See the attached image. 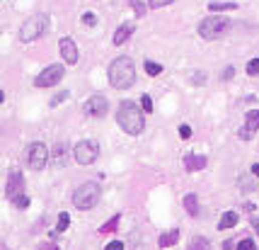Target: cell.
Instances as JSON below:
<instances>
[{"instance_id":"24","label":"cell","mask_w":259,"mask_h":250,"mask_svg":"<svg viewBox=\"0 0 259 250\" xmlns=\"http://www.w3.org/2000/svg\"><path fill=\"white\" fill-rule=\"evenodd\" d=\"M237 250H257V245H254L252 238H242V240L237 243Z\"/></svg>"},{"instance_id":"8","label":"cell","mask_w":259,"mask_h":250,"mask_svg":"<svg viewBox=\"0 0 259 250\" xmlns=\"http://www.w3.org/2000/svg\"><path fill=\"white\" fill-rule=\"evenodd\" d=\"M27 163L32 170H44L46 168V163H49V148L41 141H34L27 148Z\"/></svg>"},{"instance_id":"15","label":"cell","mask_w":259,"mask_h":250,"mask_svg":"<svg viewBox=\"0 0 259 250\" xmlns=\"http://www.w3.org/2000/svg\"><path fill=\"white\" fill-rule=\"evenodd\" d=\"M237 211H225L223 216H220V221H218V228L220 231H228V228H235L237 226Z\"/></svg>"},{"instance_id":"16","label":"cell","mask_w":259,"mask_h":250,"mask_svg":"<svg viewBox=\"0 0 259 250\" xmlns=\"http://www.w3.org/2000/svg\"><path fill=\"white\" fill-rule=\"evenodd\" d=\"M54 163L58 168H63L66 163H68V146H66V143H56V148H54Z\"/></svg>"},{"instance_id":"5","label":"cell","mask_w":259,"mask_h":250,"mask_svg":"<svg viewBox=\"0 0 259 250\" xmlns=\"http://www.w3.org/2000/svg\"><path fill=\"white\" fill-rule=\"evenodd\" d=\"M99 202V185L97 182H85L73 192V204L80 211H90Z\"/></svg>"},{"instance_id":"19","label":"cell","mask_w":259,"mask_h":250,"mask_svg":"<svg viewBox=\"0 0 259 250\" xmlns=\"http://www.w3.org/2000/svg\"><path fill=\"white\" fill-rule=\"evenodd\" d=\"M189 250H211V243H208V238L196 236V238H191Z\"/></svg>"},{"instance_id":"30","label":"cell","mask_w":259,"mask_h":250,"mask_svg":"<svg viewBox=\"0 0 259 250\" xmlns=\"http://www.w3.org/2000/svg\"><path fill=\"white\" fill-rule=\"evenodd\" d=\"M179 136H182L184 141L189 139V136H191V126L189 124H182V126H179Z\"/></svg>"},{"instance_id":"32","label":"cell","mask_w":259,"mask_h":250,"mask_svg":"<svg viewBox=\"0 0 259 250\" xmlns=\"http://www.w3.org/2000/svg\"><path fill=\"white\" fill-rule=\"evenodd\" d=\"M170 3H175V0H148L150 8H165V5H170Z\"/></svg>"},{"instance_id":"20","label":"cell","mask_w":259,"mask_h":250,"mask_svg":"<svg viewBox=\"0 0 259 250\" xmlns=\"http://www.w3.org/2000/svg\"><path fill=\"white\" fill-rule=\"evenodd\" d=\"M119 221H121V216H119V214H116V216H111L109 221L99 228V233H114V231L119 228Z\"/></svg>"},{"instance_id":"1","label":"cell","mask_w":259,"mask_h":250,"mask_svg":"<svg viewBox=\"0 0 259 250\" xmlns=\"http://www.w3.org/2000/svg\"><path fill=\"white\" fill-rule=\"evenodd\" d=\"M107 73H109V85L116 90H128L136 83V66L128 56H119L116 61H111Z\"/></svg>"},{"instance_id":"26","label":"cell","mask_w":259,"mask_h":250,"mask_svg":"<svg viewBox=\"0 0 259 250\" xmlns=\"http://www.w3.org/2000/svg\"><path fill=\"white\" fill-rule=\"evenodd\" d=\"M141 107H143V112H146V114H150V112H153V100H150V95H143V98H141Z\"/></svg>"},{"instance_id":"38","label":"cell","mask_w":259,"mask_h":250,"mask_svg":"<svg viewBox=\"0 0 259 250\" xmlns=\"http://www.w3.org/2000/svg\"><path fill=\"white\" fill-rule=\"evenodd\" d=\"M242 209H245L247 214H249V211H254V209H257V207H254V204H245V207H242Z\"/></svg>"},{"instance_id":"23","label":"cell","mask_w":259,"mask_h":250,"mask_svg":"<svg viewBox=\"0 0 259 250\" xmlns=\"http://www.w3.org/2000/svg\"><path fill=\"white\" fill-rule=\"evenodd\" d=\"M68 226H70V216H68V214H66V211H63V214H58V231L63 233Z\"/></svg>"},{"instance_id":"2","label":"cell","mask_w":259,"mask_h":250,"mask_svg":"<svg viewBox=\"0 0 259 250\" xmlns=\"http://www.w3.org/2000/svg\"><path fill=\"white\" fill-rule=\"evenodd\" d=\"M116 122H119V126H121L126 134H131V136L143 134V129H146L143 112L136 107L134 100H123L121 105H119V110H116Z\"/></svg>"},{"instance_id":"22","label":"cell","mask_w":259,"mask_h":250,"mask_svg":"<svg viewBox=\"0 0 259 250\" xmlns=\"http://www.w3.org/2000/svg\"><path fill=\"white\" fill-rule=\"evenodd\" d=\"M146 73L155 78V75H160V73H163V66H160V63H153V61H146Z\"/></svg>"},{"instance_id":"3","label":"cell","mask_w":259,"mask_h":250,"mask_svg":"<svg viewBox=\"0 0 259 250\" xmlns=\"http://www.w3.org/2000/svg\"><path fill=\"white\" fill-rule=\"evenodd\" d=\"M230 27H232L230 17H223V15H211V17H206L204 22L199 25V34H201V39H206V42H213V39L225 37V34L230 32Z\"/></svg>"},{"instance_id":"34","label":"cell","mask_w":259,"mask_h":250,"mask_svg":"<svg viewBox=\"0 0 259 250\" xmlns=\"http://www.w3.org/2000/svg\"><path fill=\"white\" fill-rule=\"evenodd\" d=\"M232 75H235V68H225V70H223V75H220V78H223V80H230Z\"/></svg>"},{"instance_id":"9","label":"cell","mask_w":259,"mask_h":250,"mask_svg":"<svg viewBox=\"0 0 259 250\" xmlns=\"http://www.w3.org/2000/svg\"><path fill=\"white\" fill-rule=\"evenodd\" d=\"M22 187H25V175L20 173V170H10V175H8V187H5V195L8 199H17V197L22 195Z\"/></svg>"},{"instance_id":"35","label":"cell","mask_w":259,"mask_h":250,"mask_svg":"<svg viewBox=\"0 0 259 250\" xmlns=\"http://www.w3.org/2000/svg\"><path fill=\"white\" fill-rule=\"evenodd\" d=\"M39 250H58V245H54V243H46V245H41Z\"/></svg>"},{"instance_id":"37","label":"cell","mask_w":259,"mask_h":250,"mask_svg":"<svg viewBox=\"0 0 259 250\" xmlns=\"http://www.w3.org/2000/svg\"><path fill=\"white\" fill-rule=\"evenodd\" d=\"M223 250H232V240H225V243H223Z\"/></svg>"},{"instance_id":"31","label":"cell","mask_w":259,"mask_h":250,"mask_svg":"<svg viewBox=\"0 0 259 250\" xmlns=\"http://www.w3.org/2000/svg\"><path fill=\"white\" fill-rule=\"evenodd\" d=\"M104 250H123V243L121 240H109V243L104 245Z\"/></svg>"},{"instance_id":"10","label":"cell","mask_w":259,"mask_h":250,"mask_svg":"<svg viewBox=\"0 0 259 250\" xmlns=\"http://www.w3.org/2000/svg\"><path fill=\"white\" fill-rule=\"evenodd\" d=\"M85 112L90 114V117H97V119H102L107 112H109V102L104 95H95V98H90L85 102Z\"/></svg>"},{"instance_id":"21","label":"cell","mask_w":259,"mask_h":250,"mask_svg":"<svg viewBox=\"0 0 259 250\" xmlns=\"http://www.w3.org/2000/svg\"><path fill=\"white\" fill-rule=\"evenodd\" d=\"M235 8H237L235 3H211L208 5L211 13H223V10H235Z\"/></svg>"},{"instance_id":"7","label":"cell","mask_w":259,"mask_h":250,"mask_svg":"<svg viewBox=\"0 0 259 250\" xmlns=\"http://www.w3.org/2000/svg\"><path fill=\"white\" fill-rule=\"evenodd\" d=\"M63 75H66V68L58 66V63H54V66L44 68L39 75L34 78V85H37V88H54V85H58L63 80Z\"/></svg>"},{"instance_id":"4","label":"cell","mask_w":259,"mask_h":250,"mask_svg":"<svg viewBox=\"0 0 259 250\" xmlns=\"http://www.w3.org/2000/svg\"><path fill=\"white\" fill-rule=\"evenodd\" d=\"M46 27H49V17L44 13L39 15H32L29 20H25V25L20 27V42H34V39H39L41 34L46 32Z\"/></svg>"},{"instance_id":"18","label":"cell","mask_w":259,"mask_h":250,"mask_svg":"<svg viewBox=\"0 0 259 250\" xmlns=\"http://www.w3.org/2000/svg\"><path fill=\"white\" fill-rule=\"evenodd\" d=\"M184 209H187L189 216H196V214H199V199L194 195H187L184 197Z\"/></svg>"},{"instance_id":"17","label":"cell","mask_w":259,"mask_h":250,"mask_svg":"<svg viewBox=\"0 0 259 250\" xmlns=\"http://www.w3.org/2000/svg\"><path fill=\"white\" fill-rule=\"evenodd\" d=\"M177 240H179V228H172V231H167V233H163V236H160L158 245H160V248H172Z\"/></svg>"},{"instance_id":"36","label":"cell","mask_w":259,"mask_h":250,"mask_svg":"<svg viewBox=\"0 0 259 250\" xmlns=\"http://www.w3.org/2000/svg\"><path fill=\"white\" fill-rule=\"evenodd\" d=\"M252 175L259 180V163H254V165H252Z\"/></svg>"},{"instance_id":"27","label":"cell","mask_w":259,"mask_h":250,"mask_svg":"<svg viewBox=\"0 0 259 250\" xmlns=\"http://www.w3.org/2000/svg\"><path fill=\"white\" fill-rule=\"evenodd\" d=\"M247 73H249V75H259V58H252V61L247 63Z\"/></svg>"},{"instance_id":"29","label":"cell","mask_w":259,"mask_h":250,"mask_svg":"<svg viewBox=\"0 0 259 250\" xmlns=\"http://www.w3.org/2000/svg\"><path fill=\"white\" fill-rule=\"evenodd\" d=\"M82 22H85L87 27H92V25H97V17L92 13H85V15H82Z\"/></svg>"},{"instance_id":"39","label":"cell","mask_w":259,"mask_h":250,"mask_svg":"<svg viewBox=\"0 0 259 250\" xmlns=\"http://www.w3.org/2000/svg\"><path fill=\"white\" fill-rule=\"evenodd\" d=\"M252 226H254V231L259 233V219H254V221H252Z\"/></svg>"},{"instance_id":"25","label":"cell","mask_w":259,"mask_h":250,"mask_svg":"<svg viewBox=\"0 0 259 250\" xmlns=\"http://www.w3.org/2000/svg\"><path fill=\"white\" fill-rule=\"evenodd\" d=\"M131 8H134V13H136L138 17H143V15H146V5H143L141 0H131Z\"/></svg>"},{"instance_id":"6","label":"cell","mask_w":259,"mask_h":250,"mask_svg":"<svg viewBox=\"0 0 259 250\" xmlns=\"http://www.w3.org/2000/svg\"><path fill=\"white\" fill-rule=\"evenodd\" d=\"M99 155V146L95 141H78L73 146V158L80 163V165H92Z\"/></svg>"},{"instance_id":"14","label":"cell","mask_w":259,"mask_h":250,"mask_svg":"<svg viewBox=\"0 0 259 250\" xmlns=\"http://www.w3.org/2000/svg\"><path fill=\"white\" fill-rule=\"evenodd\" d=\"M134 32H136V25H134V22H123L121 27L116 29V34H114V44H116V46H119V44H123L128 37H131V34H134Z\"/></svg>"},{"instance_id":"13","label":"cell","mask_w":259,"mask_h":250,"mask_svg":"<svg viewBox=\"0 0 259 250\" xmlns=\"http://www.w3.org/2000/svg\"><path fill=\"white\" fill-rule=\"evenodd\" d=\"M206 163H208V160H206L204 155H196V153L184 155V168H187L189 173H199V170H204Z\"/></svg>"},{"instance_id":"33","label":"cell","mask_w":259,"mask_h":250,"mask_svg":"<svg viewBox=\"0 0 259 250\" xmlns=\"http://www.w3.org/2000/svg\"><path fill=\"white\" fill-rule=\"evenodd\" d=\"M68 98V93H66V90H63V93H58V95H56L54 100H51V107H56V105H58V102H63V100Z\"/></svg>"},{"instance_id":"12","label":"cell","mask_w":259,"mask_h":250,"mask_svg":"<svg viewBox=\"0 0 259 250\" xmlns=\"http://www.w3.org/2000/svg\"><path fill=\"white\" fill-rule=\"evenodd\" d=\"M257 129H259V110H249L245 114V126L240 131V139H252Z\"/></svg>"},{"instance_id":"28","label":"cell","mask_w":259,"mask_h":250,"mask_svg":"<svg viewBox=\"0 0 259 250\" xmlns=\"http://www.w3.org/2000/svg\"><path fill=\"white\" fill-rule=\"evenodd\" d=\"M15 204H17L20 209H27L29 207V197L27 195H20L17 199H15Z\"/></svg>"},{"instance_id":"11","label":"cell","mask_w":259,"mask_h":250,"mask_svg":"<svg viewBox=\"0 0 259 250\" xmlns=\"http://www.w3.org/2000/svg\"><path fill=\"white\" fill-rule=\"evenodd\" d=\"M58 51H61L63 61H66L68 66L78 63V58H80V51H78V46H75V42H73L70 37H63V39L58 42Z\"/></svg>"}]
</instances>
